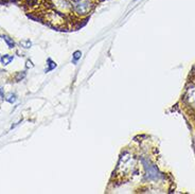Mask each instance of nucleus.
<instances>
[{"label":"nucleus","mask_w":195,"mask_h":194,"mask_svg":"<svg viewBox=\"0 0 195 194\" xmlns=\"http://www.w3.org/2000/svg\"><path fill=\"white\" fill-rule=\"evenodd\" d=\"M81 56H82L81 51H75V52L73 53V63L78 62V59H81Z\"/></svg>","instance_id":"6e6552de"},{"label":"nucleus","mask_w":195,"mask_h":194,"mask_svg":"<svg viewBox=\"0 0 195 194\" xmlns=\"http://www.w3.org/2000/svg\"><path fill=\"white\" fill-rule=\"evenodd\" d=\"M136 171H137V159L129 152H124L120 157L114 175L118 179L124 181L129 179L133 176V174L136 173Z\"/></svg>","instance_id":"f257e3e1"},{"label":"nucleus","mask_w":195,"mask_h":194,"mask_svg":"<svg viewBox=\"0 0 195 194\" xmlns=\"http://www.w3.org/2000/svg\"><path fill=\"white\" fill-rule=\"evenodd\" d=\"M141 162H142V165H144V168H145L146 177H147L149 179H157L158 177L160 176V175H159V172H158V170H157V168H156L154 165H152L147 159L141 158Z\"/></svg>","instance_id":"7ed1b4c3"},{"label":"nucleus","mask_w":195,"mask_h":194,"mask_svg":"<svg viewBox=\"0 0 195 194\" xmlns=\"http://www.w3.org/2000/svg\"><path fill=\"white\" fill-rule=\"evenodd\" d=\"M21 45H22L24 48H30V47H31V41H30V40L22 41V43H21Z\"/></svg>","instance_id":"9d476101"},{"label":"nucleus","mask_w":195,"mask_h":194,"mask_svg":"<svg viewBox=\"0 0 195 194\" xmlns=\"http://www.w3.org/2000/svg\"><path fill=\"white\" fill-rule=\"evenodd\" d=\"M187 100L189 101L190 104L195 105V88H193L192 90L190 89L188 91V94H187Z\"/></svg>","instance_id":"20e7f679"},{"label":"nucleus","mask_w":195,"mask_h":194,"mask_svg":"<svg viewBox=\"0 0 195 194\" xmlns=\"http://www.w3.org/2000/svg\"><path fill=\"white\" fill-rule=\"evenodd\" d=\"M27 68H32L33 67V64H32V62H31V61H28V62H27Z\"/></svg>","instance_id":"f8f14e48"},{"label":"nucleus","mask_w":195,"mask_h":194,"mask_svg":"<svg viewBox=\"0 0 195 194\" xmlns=\"http://www.w3.org/2000/svg\"><path fill=\"white\" fill-rule=\"evenodd\" d=\"M13 59H14L13 55H4L1 57V62H2L3 65H8L13 61Z\"/></svg>","instance_id":"39448f33"},{"label":"nucleus","mask_w":195,"mask_h":194,"mask_svg":"<svg viewBox=\"0 0 195 194\" xmlns=\"http://www.w3.org/2000/svg\"><path fill=\"white\" fill-rule=\"evenodd\" d=\"M2 38L4 39V41H6V44H8V46H9L10 48H13L15 46V43H14V40L13 39H11L10 37H8V36H2Z\"/></svg>","instance_id":"423d86ee"},{"label":"nucleus","mask_w":195,"mask_h":194,"mask_svg":"<svg viewBox=\"0 0 195 194\" xmlns=\"http://www.w3.org/2000/svg\"><path fill=\"white\" fill-rule=\"evenodd\" d=\"M6 101L10 102V103H14L15 101H16V96L15 94H9L8 98H6Z\"/></svg>","instance_id":"1a4fd4ad"},{"label":"nucleus","mask_w":195,"mask_h":194,"mask_svg":"<svg viewBox=\"0 0 195 194\" xmlns=\"http://www.w3.org/2000/svg\"><path fill=\"white\" fill-rule=\"evenodd\" d=\"M48 63H49V64H48L49 68H48V69H46V72H47V71L53 70V69H54V68L56 67V64H55V63L52 62V61H51V59H48Z\"/></svg>","instance_id":"0eeeda50"},{"label":"nucleus","mask_w":195,"mask_h":194,"mask_svg":"<svg viewBox=\"0 0 195 194\" xmlns=\"http://www.w3.org/2000/svg\"><path fill=\"white\" fill-rule=\"evenodd\" d=\"M24 77H26V73H24V72H22V73H21V72H19V73L17 74V77H16V80H17V81H19V80L23 79Z\"/></svg>","instance_id":"9b49d317"},{"label":"nucleus","mask_w":195,"mask_h":194,"mask_svg":"<svg viewBox=\"0 0 195 194\" xmlns=\"http://www.w3.org/2000/svg\"><path fill=\"white\" fill-rule=\"evenodd\" d=\"M70 4L73 12L81 16L89 14L92 8L91 0H70Z\"/></svg>","instance_id":"f03ea898"}]
</instances>
